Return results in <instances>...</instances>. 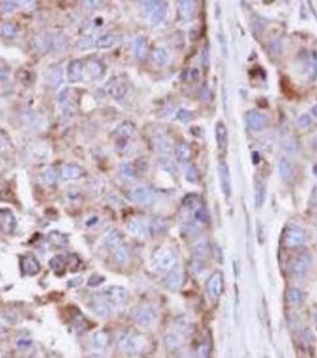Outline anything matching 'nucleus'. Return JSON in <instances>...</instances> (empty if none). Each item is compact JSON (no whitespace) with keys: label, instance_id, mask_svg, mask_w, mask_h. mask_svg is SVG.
<instances>
[{"label":"nucleus","instance_id":"obj_1","mask_svg":"<svg viewBox=\"0 0 317 358\" xmlns=\"http://www.w3.org/2000/svg\"><path fill=\"white\" fill-rule=\"evenodd\" d=\"M117 346L125 354L139 355L146 351L148 339L144 334L141 333L122 332L117 337Z\"/></svg>","mask_w":317,"mask_h":358},{"label":"nucleus","instance_id":"obj_2","mask_svg":"<svg viewBox=\"0 0 317 358\" xmlns=\"http://www.w3.org/2000/svg\"><path fill=\"white\" fill-rule=\"evenodd\" d=\"M176 264H178V257L171 247L162 246L154 252L153 265L158 272L170 273L171 271L176 270Z\"/></svg>","mask_w":317,"mask_h":358},{"label":"nucleus","instance_id":"obj_3","mask_svg":"<svg viewBox=\"0 0 317 358\" xmlns=\"http://www.w3.org/2000/svg\"><path fill=\"white\" fill-rule=\"evenodd\" d=\"M306 231L298 225H289L282 234V244L287 249H297L306 241Z\"/></svg>","mask_w":317,"mask_h":358},{"label":"nucleus","instance_id":"obj_4","mask_svg":"<svg viewBox=\"0 0 317 358\" xmlns=\"http://www.w3.org/2000/svg\"><path fill=\"white\" fill-rule=\"evenodd\" d=\"M109 301L112 307H121L128 304L130 294L125 288L120 286H110L100 293Z\"/></svg>","mask_w":317,"mask_h":358},{"label":"nucleus","instance_id":"obj_5","mask_svg":"<svg viewBox=\"0 0 317 358\" xmlns=\"http://www.w3.org/2000/svg\"><path fill=\"white\" fill-rule=\"evenodd\" d=\"M131 318L142 327H150L157 320L154 310L149 307H136L131 310Z\"/></svg>","mask_w":317,"mask_h":358},{"label":"nucleus","instance_id":"obj_6","mask_svg":"<svg viewBox=\"0 0 317 358\" xmlns=\"http://www.w3.org/2000/svg\"><path fill=\"white\" fill-rule=\"evenodd\" d=\"M89 307H91L92 312L98 315L99 318H109L113 312V307L111 306L106 299L103 296L102 294H98L94 297H92L91 302H89Z\"/></svg>","mask_w":317,"mask_h":358},{"label":"nucleus","instance_id":"obj_7","mask_svg":"<svg viewBox=\"0 0 317 358\" xmlns=\"http://www.w3.org/2000/svg\"><path fill=\"white\" fill-rule=\"evenodd\" d=\"M207 291L209 296L213 300H217L223 291V275L221 271L213 272L207 281Z\"/></svg>","mask_w":317,"mask_h":358},{"label":"nucleus","instance_id":"obj_8","mask_svg":"<svg viewBox=\"0 0 317 358\" xmlns=\"http://www.w3.org/2000/svg\"><path fill=\"white\" fill-rule=\"evenodd\" d=\"M311 264V257L306 253H300L298 256H296L291 260V273L292 275L297 276V277H302L306 273V271L309 270Z\"/></svg>","mask_w":317,"mask_h":358},{"label":"nucleus","instance_id":"obj_9","mask_svg":"<svg viewBox=\"0 0 317 358\" xmlns=\"http://www.w3.org/2000/svg\"><path fill=\"white\" fill-rule=\"evenodd\" d=\"M17 227V220L9 208L0 209V231L5 234H12Z\"/></svg>","mask_w":317,"mask_h":358},{"label":"nucleus","instance_id":"obj_10","mask_svg":"<svg viewBox=\"0 0 317 358\" xmlns=\"http://www.w3.org/2000/svg\"><path fill=\"white\" fill-rule=\"evenodd\" d=\"M246 122H247V125L252 129V130L260 131L267 125L268 118L267 116L263 114V112L252 110V111H248L247 114H246Z\"/></svg>","mask_w":317,"mask_h":358},{"label":"nucleus","instance_id":"obj_11","mask_svg":"<svg viewBox=\"0 0 317 358\" xmlns=\"http://www.w3.org/2000/svg\"><path fill=\"white\" fill-rule=\"evenodd\" d=\"M20 270L24 275L35 276L41 271V264L34 254H24L20 257Z\"/></svg>","mask_w":317,"mask_h":358},{"label":"nucleus","instance_id":"obj_12","mask_svg":"<svg viewBox=\"0 0 317 358\" xmlns=\"http://www.w3.org/2000/svg\"><path fill=\"white\" fill-rule=\"evenodd\" d=\"M218 175H220V183H221V189L222 192L224 194V196L228 198L230 197L231 194V180H230V172H229V167L227 165L226 161H220L218 165Z\"/></svg>","mask_w":317,"mask_h":358},{"label":"nucleus","instance_id":"obj_13","mask_svg":"<svg viewBox=\"0 0 317 358\" xmlns=\"http://www.w3.org/2000/svg\"><path fill=\"white\" fill-rule=\"evenodd\" d=\"M86 175L85 170L78 164H66L61 168V177L63 180H75Z\"/></svg>","mask_w":317,"mask_h":358},{"label":"nucleus","instance_id":"obj_14","mask_svg":"<svg viewBox=\"0 0 317 358\" xmlns=\"http://www.w3.org/2000/svg\"><path fill=\"white\" fill-rule=\"evenodd\" d=\"M166 13H167V5L166 2L158 1L157 5L152 9V11L148 13V20L149 24L153 26H157L165 19Z\"/></svg>","mask_w":317,"mask_h":358},{"label":"nucleus","instance_id":"obj_15","mask_svg":"<svg viewBox=\"0 0 317 358\" xmlns=\"http://www.w3.org/2000/svg\"><path fill=\"white\" fill-rule=\"evenodd\" d=\"M47 83L49 84L52 88L57 89L63 83V71L59 65H52L49 66L46 73Z\"/></svg>","mask_w":317,"mask_h":358},{"label":"nucleus","instance_id":"obj_16","mask_svg":"<svg viewBox=\"0 0 317 358\" xmlns=\"http://www.w3.org/2000/svg\"><path fill=\"white\" fill-rule=\"evenodd\" d=\"M84 66L80 60H73L67 66V79L70 83H79L84 77Z\"/></svg>","mask_w":317,"mask_h":358},{"label":"nucleus","instance_id":"obj_17","mask_svg":"<svg viewBox=\"0 0 317 358\" xmlns=\"http://www.w3.org/2000/svg\"><path fill=\"white\" fill-rule=\"evenodd\" d=\"M110 334L107 331L99 330L93 333L91 338V345L96 351H102L105 350L110 344Z\"/></svg>","mask_w":317,"mask_h":358},{"label":"nucleus","instance_id":"obj_18","mask_svg":"<svg viewBox=\"0 0 317 358\" xmlns=\"http://www.w3.org/2000/svg\"><path fill=\"white\" fill-rule=\"evenodd\" d=\"M126 91H128V89H126L125 84L123 81L112 80L106 86V92L109 93V96L111 98L116 99V101H122L124 97H125Z\"/></svg>","mask_w":317,"mask_h":358},{"label":"nucleus","instance_id":"obj_19","mask_svg":"<svg viewBox=\"0 0 317 358\" xmlns=\"http://www.w3.org/2000/svg\"><path fill=\"white\" fill-rule=\"evenodd\" d=\"M178 12L179 17L183 20H191L194 17L195 13V2L190 1V0H184V1L178 2Z\"/></svg>","mask_w":317,"mask_h":358},{"label":"nucleus","instance_id":"obj_20","mask_svg":"<svg viewBox=\"0 0 317 358\" xmlns=\"http://www.w3.org/2000/svg\"><path fill=\"white\" fill-rule=\"evenodd\" d=\"M121 37L116 34H104V35L99 36L96 41H94V47L98 49H107L113 47L120 42Z\"/></svg>","mask_w":317,"mask_h":358},{"label":"nucleus","instance_id":"obj_21","mask_svg":"<svg viewBox=\"0 0 317 358\" xmlns=\"http://www.w3.org/2000/svg\"><path fill=\"white\" fill-rule=\"evenodd\" d=\"M128 230L134 235L144 236L149 233V225H146V222L140 218H131L128 223Z\"/></svg>","mask_w":317,"mask_h":358},{"label":"nucleus","instance_id":"obj_22","mask_svg":"<svg viewBox=\"0 0 317 358\" xmlns=\"http://www.w3.org/2000/svg\"><path fill=\"white\" fill-rule=\"evenodd\" d=\"M216 142L220 151H224L228 146V129L223 122H217L215 128Z\"/></svg>","mask_w":317,"mask_h":358},{"label":"nucleus","instance_id":"obj_23","mask_svg":"<svg viewBox=\"0 0 317 358\" xmlns=\"http://www.w3.org/2000/svg\"><path fill=\"white\" fill-rule=\"evenodd\" d=\"M135 130H136V128H135L134 123L130 122V121H125V122H122L116 128L113 134L116 136H118L120 140H128L129 138H131L134 135Z\"/></svg>","mask_w":317,"mask_h":358},{"label":"nucleus","instance_id":"obj_24","mask_svg":"<svg viewBox=\"0 0 317 358\" xmlns=\"http://www.w3.org/2000/svg\"><path fill=\"white\" fill-rule=\"evenodd\" d=\"M123 244V235L121 234L120 231L113 230L107 233V235L104 239V245L107 249L113 251L115 249H117L118 246Z\"/></svg>","mask_w":317,"mask_h":358},{"label":"nucleus","instance_id":"obj_25","mask_svg":"<svg viewBox=\"0 0 317 358\" xmlns=\"http://www.w3.org/2000/svg\"><path fill=\"white\" fill-rule=\"evenodd\" d=\"M152 191L147 188H136L135 190L131 192V199L135 203L140 204H146L149 203L152 201Z\"/></svg>","mask_w":317,"mask_h":358},{"label":"nucleus","instance_id":"obj_26","mask_svg":"<svg viewBox=\"0 0 317 358\" xmlns=\"http://www.w3.org/2000/svg\"><path fill=\"white\" fill-rule=\"evenodd\" d=\"M47 240L52 246L57 247V249H61V247H65L68 245V236L57 231L50 232L47 235Z\"/></svg>","mask_w":317,"mask_h":358},{"label":"nucleus","instance_id":"obj_27","mask_svg":"<svg viewBox=\"0 0 317 358\" xmlns=\"http://www.w3.org/2000/svg\"><path fill=\"white\" fill-rule=\"evenodd\" d=\"M176 155L178 160L183 164H187L192 157V149L187 142H180L176 148Z\"/></svg>","mask_w":317,"mask_h":358},{"label":"nucleus","instance_id":"obj_28","mask_svg":"<svg viewBox=\"0 0 317 358\" xmlns=\"http://www.w3.org/2000/svg\"><path fill=\"white\" fill-rule=\"evenodd\" d=\"M113 259L118 265H124L129 262L130 259V251H129L128 246L122 244L118 246L117 249L113 250Z\"/></svg>","mask_w":317,"mask_h":358},{"label":"nucleus","instance_id":"obj_29","mask_svg":"<svg viewBox=\"0 0 317 358\" xmlns=\"http://www.w3.org/2000/svg\"><path fill=\"white\" fill-rule=\"evenodd\" d=\"M133 49L135 53V56L139 60H143L148 53V44L146 38L141 37V36L135 38L133 43Z\"/></svg>","mask_w":317,"mask_h":358},{"label":"nucleus","instance_id":"obj_30","mask_svg":"<svg viewBox=\"0 0 317 358\" xmlns=\"http://www.w3.org/2000/svg\"><path fill=\"white\" fill-rule=\"evenodd\" d=\"M49 265L55 273L62 275L63 272H66V268H67V259L57 254V256H54L49 260Z\"/></svg>","mask_w":317,"mask_h":358},{"label":"nucleus","instance_id":"obj_31","mask_svg":"<svg viewBox=\"0 0 317 358\" xmlns=\"http://www.w3.org/2000/svg\"><path fill=\"white\" fill-rule=\"evenodd\" d=\"M279 175L282 180H290L293 176L292 162L287 158H282L279 162Z\"/></svg>","mask_w":317,"mask_h":358},{"label":"nucleus","instance_id":"obj_32","mask_svg":"<svg viewBox=\"0 0 317 358\" xmlns=\"http://www.w3.org/2000/svg\"><path fill=\"white\" fill-rule=\"evenodd\" d=\"M286 297H287V301H289L291 304H295V306H300V304H304V300H305L304 293H303L302 290H299V289H296V288L289 289L286 293Z\"/></svg>","mask_w":317,"mask_h":358},{"label":"nucleus","instance_id":"obj_33","mask_svg":"<svg viewBox=\"0 0 317 358\" xmlns=\"http://www.w3.org/2000/svg\"><path fill=\"white\" fill-rule=\"evenodd\" d=\"M152 57L153 61L158 66H161V67L166 66L168 64V61H170V55L166 52V49L163 48H155L152 53Z\"/></svg>","mask_w":317,"mask_h":358},{"label":"nucleus","instance_id":"obj_34","mask_svg":"<svg viewBox=\"0 0 317 358\" xmlns=\"http://www.w3.org/2000/svg\"><path fill=\"white\" fill-rule=\"evenodd\" d=\"M86 68H87V71H88L89 75L94 79L100 78L103 75V73H104V66H103L102 62L97 61V60L89 61L88 64H87Z\"/></svg>","mask_w":317,"mask_h":358},{"label":"nucleus","instance_id":"obj_35","mask_svg":"<svg viewBox=\"0 0 317 358\" xmlns=\"http://www.w3.org/2000/svg\"><path fill=\"white\" fill-rule=\"evenodd\" d=\"M166 284H167L168 288L176 290L181 284V275L176 270L171 271L170 273H167V277H166Z\"/></svg>","mask_w":317,"mask_h":358},{"label":"nucleus","instance_id":"obj_36","mask_svg":"<svg viewBox=\"0 0 317 358\" xmlns=\"http://www.w3.org/2000/svg\"><path fill=\"white\" fill-rule=\"evenodd\" d=\"M154 142H155V147H157L158 151L163 152V153H167V152L171 151V147H172L171 142L165 135H162V134H158V135L155 136Z\"/></svg>","mask_w":317,"mask_h":358},{"label":"nucleus","instance_id":"obj_37","mask_svg":"<svg viewBox=\"0 0 317 358\" xmlns=\"http://www.w3.org/2000/svg\"><path fill=\"white\" fill-rule=\"evenodd\" d=\"M184 175H185V179L190 183H197L198 181V171L195 168L194 165L190 164H184Z\"/></svg>","mask_w":317,"mask_h":358},{"label":"nucleus","instance_id":"obj_38","mask_svg":"<svg viewBox=\"0 0 317 358\" xmlns=\"http://www.w3.org/2000/svg\"><path fill=\"white\" fill-rule=\"evenodd\" d=\"M1 34L7 38H13L18 35V28L13 23H4L1 25Z\"/></svg>","mask_w":317,"mask_h":358},{"label":"nucleus","instance_id":"obj_39","mask_svg":"<svg viewBox=\"0 0 317 358\" xmlns=\"http://www.w3.org/2000/svg\"><path fill=\"white\" fill-rule=\"evenodd\" d=\"M121 173L125 179H135L136 178V168L131 162H124L121 167Z\"/></svg>","mask_w":317,"mask_h":358},{"label":"nucleus","instance_id":"obj_40","mask_svg":"<svg viewBox=\"0 0 317 358\" xmlns=\"http://www.w3.org/2000/svg\"><path fill=\"white\" fill-rule=\"evenodd\" d=\"M165 343H166V346H167L170 350L178 349V347L181 345V339L179 338L176 334H168V336H166V338H165Z\"/></svg>","mask_w":317,"mask_h":358},{"label":"nucleus","instance_id":"obj_41","mask_svg":"<svg viewBox=\"0 0 317 358\" xmlns=\"http://www.w3.org/2000/svg\"><path fill=\"white\" fill-rule=\"evenodd\" d=\"M43 179L47 184L49 185H54L55 181H56V172L53 167H48L43 172Z\"/></svg>","mask_w":317,"mask_h":358},{"label":"nucleus","instance_id":"obj_42","mask_svg":"<svg viewBox=\"0 0 317 358\" xmlns=\"http://www.w3.org/2000/svg\"><path fill=\"white\" fill-rule=\"evenodd\" d=\"M311 123H313V120H311V117L308 114L300 115L299 117H298V120H297V125L303 129L310 127Z\"/></svg>","mask_w":317,"mask_h":358},{"label":"nucleus","instance_id":"obj_43","mask_svg":"<svg viewBox=\"0 0 317 358\" xmlns=\"http://www.w3.org/2000/svg\"><path fill=\"white\" fill-rule=\"evenodd\" d=\"M176 117H178L179 121L186 123V122H190V121L192 120V117H194V114H192L191 111H189V110H186V109H180L178 111V115H176Z\"/></svg>","mask_w":317,"mask_h":358},{"label":"nucleus","instance_id":"obj_44","mask_svg":"<svg viewBox=\"0 0 317 358\" xmlns=\"http://www.w3.org/2000/svg\"><path fill=\"white\" fill-rule=\"evenodd\" d=\"M158 162H160L161 167L165 168V170H167V171H174V170H176V166H174L173 161H172V160L168 157H160V159H158Z\"/></svg>","mask_w":317,"mask_h":358},{"label":"nucleus","instance_id":"obj_45","mask_svg":"<svg viewBox=\"0 0 317 358\" xmlns=\"http://www.w3.org/2000/svg\"><path fill=\"white\" fill-rule=\"evenodd\" d=\"M16 9L15 2L12 1H2L0 2V12L7 15V13H11L13 10Z\"/></svg>","mask_w":317,"mask_h":358},{"label":"nucleus","instance_id":"obj_46","mask_svg":"<svg viewBox=\"0 0 317 358\" xmlns=\"http://www.w3.org/2000/svg\"><path fill=\"white\" fill-rule=\"evenodd\" d=\"M93 44H94L93 41H92V38L89 37V36H87V37H84V38L79 39V41H78V47L80 49H83V51H84V49L91 48V47L93 46Z\"/></svg>","mask_w":317,"mask_h":358},{"label":"nucleus","instance_id":"obj_47","mask_svg":"<svg viewBox=\"0 0 317 358\" xmlns=\"http://www.w3.org/2000/svg\"><path fill=\"white\" fill-rule=\"evenodd\" d=\"M264 199H265V188L261 186L260 190L258 189V191H256V197H255L256 207H261V204L264 203Z\"/></svg>","mask_w":317,"mask_h":358},{"label":"nucleus","instance_id":"obj_48","mask_svg":"<svg viewBox=\"0 0 317 358\" xmlns=\"http://www.w3.org/2000/svg\"><path fill=\"white\" fill-rule=\"evenodd\" d=\"M209 357V346L202 345L198 350V358H208Z\"/></svg>","mask_w":317,"mask_h":358},{"label":"nucleus","instance_id":"obj_49","mask_svg":"<svg viewBox=\"0 0 317 358\" xmlns=\"http://www.w3.org/2000/svg\"><path fill=\"white\" fill-rule=\"evenodd\" d=\"M30 344H31V340L28 338L17 339V345L19 347H22V349H26V347L30 345Z\"/></svg>","mask_w":317,"mask_h":358},{"label":"nucleus","instance_id":"obj_50","mask_svg":"<svg viewBox=\"0 0 317 358\" xmlns=\"http://www.w3.org/2000/svg\"><path fill=\"white\" fill-rule=\"evenodd\" d=\"M310 205L317 209V186H315L310 197Z\"/></svg>","mask_w":317,"mask_h":358},{"label":"nucleus","instance_id":"obj_51","mask_svg":"<svg viewBox=\"0 0 317 358\" xmlns=\"http://www.w3.org/2000/svg\"><path fill=\"white\" fill-rule=\"evenodd\" d=\"M313 61H314V73L315 74H317V51L314 52V55H313Z\"/></svg>","mask_w":317,"mask_h":358},{"label":"nucleus","instance_id":"obj_52","mask_svg":"<svg viewBox=\"0 0 317 358\" xmlns=\"http://www.w3.org/2000/svg\"><path fill=\"white\" fill-rule=\"evenodd\" d=\"M313 114H314V116H315V117L317 118V104H316V105H314V107H313Z\"/></svg>","mask_w":317,"mask_h":358},{"label":"nucleus","instance_id":"obj_53","mask_svg":"<svg viewBox=\"0 0 317 358\" xmlns=\"http://www.w3.org/2000/svg\"><path fill=\"white\" fill-rule=\"evenodd\" d=\"M314 322H315V326L317 327V309L314 313Z\"/></svg>","mask_w":317,"mask_h":358}]
</instances>
